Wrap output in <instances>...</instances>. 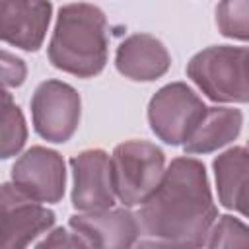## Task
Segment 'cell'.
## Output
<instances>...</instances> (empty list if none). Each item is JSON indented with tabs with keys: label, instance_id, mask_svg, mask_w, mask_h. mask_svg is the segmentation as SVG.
<instances>
[{
	"label": "cell",
	"instance_id": "6da1fadb",
	"mask_svg": "<svg viewBox=\"0 0 249 249\" xmlns=\"http://www.w3.org/2000/svg\"><path fill=\"white\" fill-rule=\"evenodd\" d=\"M136 218L146 235L171 249L202 247L218 220L204 165L195 158H175Z\"/></svg>",
	"mask_w": 249,
	"mask_h": 249
},
{
	"label": "cell",
	"instance_id": "7a4b0ae2",
	"mask_svg": "<svg viewBox=\"0 0 249 249\" xmlns=\"http://www.w3.org/2000/svg\"><path fill=\"white\" fill-rule=\"evenodd\" d=\"M54 68L78 78L99 74L107 62V19L93 4H66L58 10L49 43Z\"/></svg>",
	"mask_w": 249,
	"mask_h": 249
},
{
	"label": "cell",
	"instance_id": "3957f363",
	"mask_svg": "<svg viewBox=\"0 0 249 249\" xmlns=\"http://www.w3.org/2000/svg\"><path fill=\"white\" fill-rule=\"evenodd\" d=\"M187 74L212 101L249 103V49L208 47L189 60Z\"/></svg>",
	"mask_w": 249,
	"mask_h": 249
},
{
	"label": "cell",
	"instance_id": "277c9868",
	"mask_svg": "<svg viewBox=\"0 0 249 249\" xmlns=\"http://www.w3.org/2000/svg\"><path fill=\"white\" fill-rule=\"evenodd\" d=\"M111 173L117 198L124 206H142L161 183L165 156L152 142L128 140L113 150Z\"/></svg>",
	"mask_w": 249,
	"mask_h": 249
},
{
	"label": "cell",
	"instance_id": "5b68a950",
	"mask_svg": "<svg viewBox=\"0 0 249 249\" xmlns=\"http://www.w3.org/2000/svg\"><path fill=\"white\" fill-rule=\"evenodd\" d=\"M206 111L208 107L187 84L173 82L150 99L148 121L160 140L171 146H185L206 117Z\"/></svg>",
	"mask_w": 249,
	"mask_h": 249
},
{
	"label": "cell",
	"instance_id": "8992f818",
	"mask_svg": "<svg viewBox=\"0 0 249 249\" xmlns=\"http://www.w3.org/2000/svg\"><path fill=\"white\" fill-rule=\"evenodd\" d=\"M31 115L37 134L49 142H66L80 123V95L60 82H43L31 97Z\"/></svg>",
	"mask_w": 249,
	"mask_h": 249
},
{
	"label": "cell",
	"instance_id": "52a82bcc",
	"mask_svg": "<svg viewBox=\"0 0 249 249\" xmlns=\"http://www.w3.org/2000/svg\"><path fill=\"white\" fill-rule=\"evenodd\" d=\"M14 187L35 202H58L64 195L66 169L54 150L33 146L12 167Z\"/></svg>",
	"mask_w": 249,
	"mask_h": 249
},
{
	"label": "cell",
	"instance_id": "ba28073f",
	"mask_svg": "<svg viewBox=\"0 0 249 249\" xmlns=\"http://www.w3.org/2000/svg\"><path fill=\"white\" fill-rule=\"evenodd\" d=\"M74 187L72 204L80 212L109 210L115 204L111 158L103 150H86L70 160Z\"/></svg>",
	"mask_w": 249,
	"mask_h": 249
},
{
	"label": "cell",
	"instance_id": "9c48e42d",
	"mask_svg": "<svg viewBox=\"0 0 249 249\" xmlns=\"http://www.w3.org/2000/svg\"><path fill=\"white\" fill-rule=\"evenodd\" d=\"M68 226L86 249H132L140 231L138 218L126 208L82 212Z\"/></svg>",
	"mask_w": 249,
	"mask_h": 249
},
{
	"label": "cell",
	"instance_id": "30bf717a",
	"mask_svg": "<svg viewBox=\"0 0 249 249\" xmlns=\"http://www.w3.org/2000/svg\"><path fill=\"white\" fill-rule=\"evenodd\" d=\"M2 249H27V245L54 224V214L21 195L14 185H2Z\"/></svg>",
	"mask_w": 249,
	"mask_h": 249
},
{
	"label": "cell",
	"instance_id": "8fae6325",
	"mask_svg": "<svg viewBox=\"0 0 249 249\" xmlns=\"http://www.w3.org/2000/svg\"><path fill=\"white\" fill-rule=\"evenodd\" d=\"M53 6L49 2H0V37L23 51H37L43 45Z\"/></svg>",
	"mask_w": 249,
	"mask_h": 249
},
{
	"label": "cell",
	"instance_id": "7c38bea8",
	"mask_svg": "<svg viewBox=\"0 0 249 249\" xmlns=\"http://www.w3.org/2000/svg\"><path fill=\"white\" fill-rule=\"evenodd\" d=\"M117 70L136 82H152L163 76L171 56L163 43L148 33H134L121 43L115 56Z\"/></svg>",
	"mask_w": 249,
	"mask_h": 249
},
{
	"label": "cell",
	"instance_id": "4fadbf2b",
	"mask_svg": "<svg viewBox=\"0 0 249 249\" xmlns=\"http://www.w3.org/2000/svg\"><path fill=\"white\" fill-rule=\"evenodd\" d=\"M220 202L249 218V142L233 146L214 160Z\"/></svg>",
	"mask_w": 249,
	"mask_h": 249
},
{
	"label": "cell",
	"instance_id": "5bb4252c",
	"mask_svg": "<svg viewBox=\"0 0 249 249\" xmlns=\"http://www.w3.org/2000/svg\"><path fill=\"white\" fill-rule=\"evenodd\" d=\"M243 124V115L233 107H208L206 117L183 146L187 154H208L237 138Z\"/></svg>",
	"mask_w": 249,
	"mask_h": 249
},
{
	"label": "cell",
	"instance_id": "9a60e30c",
	"mask_svg": "<svg viewBox=\"0 0 249 249\" xmlns=\"http://www.w3.org/2000/svg\"><path fill=\"white\" fill-rule=\"evenodd\" d=\"M0 156L4 160L16 156L27 138L25 119L19 107L12 101L8 91H2V105H0Z\"/></svg>",
	"mask_w": 249,
	"mask_h": 249
},
{
	"label": "cell",
	"instance_id": "2e32d148",
	"mask_svg": "<svg viewBox=\"0 0 249 249\" xmlns=\"http://www.w3.org/2000/svg\"><path fill=\"white\" fill-rule=\"evenodd\" d=\"M216 23L222 35L249 41V0L220 2L216 6Z\"/></svg>",
	"mask_w": 249,
	"mask_h": 249
},
{
	"label": "cell",
	"instance_id": "e0dca14e",
	"mask_svg": "<svg viewBox=\"0 0 249 249\" xmlns=\"http://www.w3.org/2000/svg\"><path fill=\"white\" fill-rule=\"evenodd\" d=\"M208 249H249V226L233 216H220L206 239Z\"/></svg>",
	"mask_w": 249,
	"mask_h": 249
},
{
	"label": "cell",
	"instance_id": "ac0fdd59",
	"mask_svg": "<svg viewBox=\"0 0 249 249\" xmlns=\"http://www.w3.org/2000/svg\"><path fill=\"white\" fill-rule=\"evenodd\" d=\"M35 249H86V247L82 245L80 237L74 231L66 228H56L41 243H37Z\"/></svg>",
	"mask_w": 249,
	"mask_h": 249
},
{
	"label": "cell",
	"instance_id": "d6986e66",
	"mask_svg": "<svg viewBox=\"0 0 249 249\" xmlns=\"http://www.w3.org/2000/svg\"><path fill=\"white\" fill-rule=\"evenodd\" d=\"M25 80V64L21 58L2 51V82L6 88H18Z\"/></svg>",
	"mask_w": 249,
	"mask_h": 249
},
{
	"label": "cell",
	"instance_id": "ffe728a7",
	"mask_svg": "<svg viewBox=\"0 0 249 249\" xmlns=\"http://www.w3.org/2000/svg\"><path fill=\"white\" fill-rule=\"evenodd\" d=\"M132 249H171V247L161 243V241H158V239H146V241L136 243Z\"/></svg>",
	"mask_w": 249,
	"mask_h": 249
}]
</instances>
